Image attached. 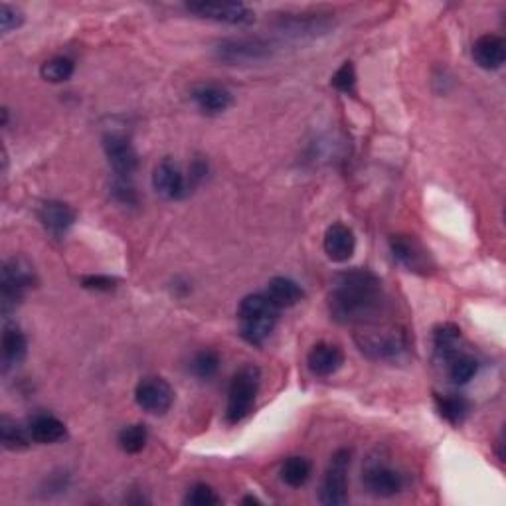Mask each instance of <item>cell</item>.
I'll use <instances>...</instances> for the list:
<instances>
[{
    "mask_svg": "<svg viewBox=\"0 0 506 506\" xmlns=\"http://www.w3.org/2000/svg\"><path fill=\"white\" fill-rule=\"evenodd\" d=\"M328 311L340 325H372L384 311L382 283L372 271L353 270L338 275L328 295Z\"/></svg>",
    "mask_w": 506,
    "mask_h": 506,
    "instance_id": "obj_1",
    "label": "cell"
},
{
    "mask_svg": "<svg viewBox=\"0 0 506 506\" xmlns=\"http://www.w3.org/2000/svg\"><path fill=\"white\" fill-rule=\"evenodd\" d=\"M239 335L253 346H261L273 333L279 319V309L265 293H255L242 299L237 307Z\"/></svg>",
    "mask_w": 506,
    "mask_h": 506,
    "instance_id": "obj_2",
    "label": "cell"
},
{
    "mask_svg": "<svg viewBox=\"0 0 506 506\" xmlns=\"http://www.w3.org/2000/svg\"><path fill=\"white\" fill-rule=\"evenodd\" d=\"M261 386V372L253 364H247L234 374L232 384L228 390V406H226V419L228 423H239L250 416V411L255 406V398L260 394Z\"/></svg>",
    "mask_w": 506,
    "mask_h": 506,
    "instance_id": "obj_3",
    "label": "cell"
},
{
    "mask_svg": "<svg viewBox=\"0 0 506 506\" xmlns=\"http://www.w3.org/2000/svg\"><path fill=\"white\" fill-rule=\"evenodd\" d=\"M34 283V268L24 257H11V260L4 261L3 273H0V307H3V315H8L18 307V303L24 299V293Z\"/></svg>",
    "mask_w": 506,
    "mask_h": 506,
    "instance_id": "obj_4",
    "label": "cell"
},
{
    "mask_svg": "<svg viewBox=\"0 0 506 506\" xmlns=\"http://www.w3.org/2000/svg\"><path fill=\"white\" fill-rule=\"evenodd\" d=\"M354 340L358 348L366 356L374 358V361H390V358H395L406 348V336H403L402 330H395L394 327H366L361 333H356Z\"/></svg>",
    "mask_w": 506,
    "mask_h": 506,
    "instance_id": "obj_5",
    "label": "cell"
},
{
    "mask_svg": "<svg viewBox=\"0 0 506 506\" xmlns=\"http://www.w3.org/2000/svg\"><path fill=\"white\" fill-rule=\"evenodd\" d=\"M348 467H351V451L338 449L330 457L323 485H320V502L328 506L348 502Z\"/></svg>",
    "mask_w": 506,
    "mask_h": 506,
    "instance_id": "obj_6",
    "label": "cell"
},
{
    "mask_svg": "<svg viewBox=\"0 0 506 506\" xmlns=\"http://www.w3.org/2000/svg\"><path fill=\"white\" fill-rule=\"evenodd\" d=\"M187 11L196 14L198 18H206V21L244 26L252 24L255 21V14L252 8H247L242 3H214V0H198V3H188Z\"/></svg>",
    "mask_w": 506,
    "mask_h": 506,
    "instance_id": "obj_7",
    "label": "cell"
},
{
    "mask_svg": "<svg viewBox=\"0 0 506 506\" xmlns=\"http://www.w3.org/2000/svg\"><path fill=\"white\" fill-rule=\"evenodd\" d=\"M214 56L229 66H237V63H253L270 58L271 50L260 38H229L216 46Z\"/></svg>",
    "mask_w": 506,
    "mask_h": 506,
    "instance_id": "obj_8",
    "label": "cell"
},
{
    "mask_svg": "<svg viewBox=\"0 0 506 506\" xmlns=\"http://www.w3.org/2000/svg\"><path fill=\"white\" fill-rule=\"evenodd\" d=\"M135 402L139 403V408L153 413V416H162V413H167L172 406L174 390L164 378L149 376V378H143L137 384Z\"/></svg>",
    "mask_w": 506,
    "mask_h": 506,
    "instance_id": "obj_9",
    "label": "cell"
},
{
    "mask_svg": "<svg viewBox=\"0 0 506 506\" xmlns=\"http://www.w3.org/2000/svg\"><path fill=\"white\" fill-rule=\"evenodd\" d=\"M362 483L370 494L388 499L403 489V475L382 461H370L362 473Z\"/></svg>",
    "mask_w": 506,
    "mask_h": 506,
    "instance_id": "obj_10",
    "label": "cell"
},
{
    "mask_svg": "<svg viewBox=\"0 0 506 506\" xmlns=\"http://www.w3.org/2000/svg\"><path fill=\"white\" fill-rule=\"evenodd\" d=\"M104 149L117 177H131L139 167V154L133 143L121 133H107L104 137Z\"/></svg>",
    "mask_w": 506,
    "mask_h": 506,
    "instance_id": "obj_11",
    "label": "cell"
},
{
    "mask_svg": "<svg viewBox=\"0 0 506 506\" xmlns=\"http://www.w3.org/2000/svg\"><path fill=\"white\" fill-rule=\"evenodd\" d=\"M153 188L162 198L180 200L187 196L188 182L177 162L172 159H162L153 170Z\"/></svg>",
    "mask_w": 506,
    "mask_h": 506,
    "instance_id": "obj_12",
    "label": "cell"
},
{
    "mask_svg": "<svg viewBox=\"0 0 506 506\" xmlns=\"http://www.w3.org/2000/svg\"><path fill=\"white\" fill-rule=\"evenodd\" d=\"M190 97L195 101L200 112L208 115H218L228 112L234 104V95L228 87L206 81V84H196L190 91Z\"/></svg>",
    "mask_w": 506,
    "mask_h": 506,
    "instance_id": "obj_13",
    "label": "cell"
},
{
    "mask_svg": "<svg viewBox=\"0 0 506 506\" xmlns=\"http://www.w3.org/2000/svg\"><path fill=\"white\" fill-rule=\"evenodd\" d=\"M343 364H344V353L340 351V346L330 343L315 344L307 356L309 370L319 376V378H328V376L336 374Z\"/></svg>",
    "mask_w": 506,
    "mask_h": 506,
    "instance_id": "obj_14",
    "label": "cell"
},
{
    "mask_svg": "<svg viewBox=\"0 0 506 506\" xmlns=\"http://www.w3.org/2000/svg\"><path fill=\"white\" fill-rule=\"evenodd\" d=\"M325 253L328 260L336 263H344L351 260L356 250V237L354 232L344 224H333L327 228L325 239H323Z\"/></svg>",
    "mask_w": 506,
    "mask_h": 506,
    "instance_id": "obj_15",
    "label": "cell"
},
{
    "mask_svg": "<svg viewBox=\"0 0 506 506\" xmlns=\"http://www.w3.org/2000/svg\"><path fill=\"white\" fill-rule=\"evenodd\" d=\"M390 247H392L394 260H398L403 268H408L410 271L427 270L429 255L419 245L418 239H413L410 236H394L390 239Z\"/></svg>",
    "mask_w": 506,
    "mask_h": 506,
    "instance_id": "obj_16",
    "label": "cell"
},
{
    "mask_svg": "<svg viewBox=\"0 0 506 506\" xmlns=\"http://www.w3.org/2000/svg\"><path fill=\"white\" fill-rule=\"evenodd\" d=\"M38 218L42 226L54 236H63L76 222V212L66 202L48 200L38 210Z\"/></svg>",
    "mask_w": 506,
    "mask_h": 506,
    "instance_id": "obj_17",
    "label": "cell"
},
{
    "mask_svg": "<svg viewBox=\"0 0 506 506\" xmlns=\"http://www.w3.org/2000/svg\"><path fill=\"white\" fill-rule=\"evenodd\" d=\"M473 60L483 70H499L506 60V42L496 34H485L473 44Z\"/></svg>",
    "mask_w": 506,
    "mask_h": 506,
    "instance_id": "obj_18",
    "label": "cell"
},
{
    "mask_svg": "<svg viewBox=\"0 0 506 506\" xmlns=\"http://www.w3.org/2000/svg\"><path fill=\"white\" fill-rule=\"evenodd\" d=\"M330 14H287L281 18L279 30L293 38H303V36H319L330 29Z\"/></svg>",
    "mask_w": 506,
    "mask_h": 506,
    "instance_id": "obj_19",
    "label": "cell"
},
{
    "mask_svg": "<svg viewBox=\"0 0 506 506\" xmlns=\"http://www.w3.org/2000/svg\"><path fill=\"white\" fill-rule=\"evenodd\" d=\"M29 434L36 444H56L66 437V426L50 413H38L29 423Z\"/></svg>",
    "mask_w": 506,
    "mask_h": 506,
    "instance_id": "obj_20",
    "label": "cell"
},
{
    "mask_svg": "<svg viewBox=\"0 0 506 506\" xmlns=\"http://www.w3.org/2000/svg\"><path fill=\"white\" fill-rule=\"evenodd\" d=\"M265 295L271 299V303L278 309H289L295 307L303 299V289L297 281L289 278H273L268 283V293H265Z\"/></svg>",
    "mask_w": 506,
    "mask_h": 506,
    "instance_id": "obj_21",
    "label": "cell"
},
{
    "mask_svg": "<svg viewBox=\"0 0 506 506\" xmlns=\"http://www.w3.org/2000/svg\"><path fill=\"white\" fill-rule=\"evenodd\" d=\"M29 351V343L21 328L16 325H6L3 330V364L4 370L11 366L21 364Z\"/></svg>",
    "mask_w": 506,
    "mask_h": 506,
    "instance_id": "obj_22",
    "label": "cell"
},
{
    "mask_svg": "<svg viewBox=\"0 0 506 506\" xmlns=\"http://www.w3.org/2000/svg\"><path fill=\"white\" fill-rule=\"evenodd\" d=\"M459 340H461V328L457 325L445 323L434 330V346L439 361L447 362L459 353Z\"/></svg>",
    "mask_w": 506,
    "mask_h": 506,
    "instance_id": "obj_23",
    "label": "cell"
},
{
    "mask_svg": "<svg viewBox=\"0 0 506 506\" xmlns=\"http://www.w3.org/2000/svg\"><path fill=\"white\" fill-rule=\"evenodd\" d=\"M311 475L312 465L305 457H289L285 459V463L281 465V481L293 486V489H299V486L307 485Z\"/></svg>",
    "mask_w": 506,
    "mask_h": 506,
    "instance_id": "obj_24",
    "label": "cell"
},
{
    "mask_svg": "<svg viewBox=\"0 0 506 506\" xmlns=\"http://www.w3.org/2000/svg\"><path fill=\"white\" fill-rule=\"evenodd\" d=\"M447 364V376L449 380L457 384V386H463L467 382H471L475 378V374L478 370V362L471 354H455L451 361L445 362Z\"/></svg>",
    "mask_w": 506,
    "mask_h": 506,
    "instance_id": "obj_25",
    "label": "cell"
},
{
    "mask_svg": "<svg viewBox=\"0 0 506 506\" xmlns=\"http://www.w3.org/2000/svg\"><path fill=\"white\" fill-rule=\"evenodd\" d=\"M435 402L441 418L447 419L449 423H453V426L463 423L465 418L469 416V410H471L469 402L461 398V395H437Z\"/></svg>",
    "mask_w": 506,
    "mask_h": 506,
    "instance_id": "obj_26",
    "label": "cell"
},
{
    "mask_svg": "<svg viewBox=\"0 0 506 506\" xmlns=\"http://www.w3.org/2000/svg\"><path fill=\"white\" fill-rule=\"evenodd\" d=\"M30 434H26L24 427L18 426L16 421L11 418L0 419V441H3V447L8 451H22L29 447L30 444Z\"/></svg>",
    "mask_w": 506,
    "mask_h": 506,
    "instance_id": "obj_27",
    "label": "cell"
},
{
    "mask_svg": "<svg viewBox=\"0 0 506 506\" xmlns=\"http://www.w3.org/2000/svg\"><path fill=\"white\" fill-rule=\"evenodd\" d=\"M73 71H76V63L68 56H56L50 58L48 62L42 63V78L50 84H62V81H68Z\"/></svg>",
    "mask_w": 506,
    "mask_h": 506,
    "instance_id": "obj_28",
    "label": "cell"
},
{
    "mask_svg": "<svg viewBox=\"0 0 506 506\" xmlns=\"http://www.w3.org/2000/svg\"><path fill=\"white\" fill-rule=\"evenodd\" d=\"M146 439H149V434H146V427L141 423H133V426H127L119 431V447L129 455L141 453L146 445Z\"/></svg>",
    "mask_w": 506,
    "mask_h": 506,
    "instance_id": "obj_29",
    "label": "cell"
},
{
    "mask_svg": "<svg viewBox=\"0 0 506 506\" xmlns=\"http://www.w3.org/2000/svg\"><path fill=\"white\" fill-rule=\"evenodd\" d=\"M192 374L196 376L200 380H210L214 378L216 372L220 370V354L216 351H210V348H204L195 354L190 362Z\"/></svg>",
    "mask_w": 506,
    "mask_h": 506,
    "instance_id": "obj_30",
    "label": "cell"
},
{
    "mask_svg": "<svg viewBox=\"0 0 506 506\" xmlns=\"http://www.w3.org/2000/svg\"><path fill=\"white\" fill-rule=\"evenodd\" d=\"M184 502L190 504V506H216V504H220V496L216 494V491L212 489L210 485L198 483L188 491Z\"/></svg>",
    "mask_w": 506,
    "mask_h": 506,
    "instance_id": "obj_31",
    "label": "cell"
},
{
    "mask_svg": "<svg viewBox=\"0 0 506 506\" xmlns=\"http://www.w3.org/2000/svg\"><path fill=\"white\" fill-rule=\"evenodd\" d=\"M330 84H333L338 91H343V94H351L356 86V71L353 62H344L343 66L336 70L333 79H330Z\"/></svg>",
    "mask_w": 506,
    "mask_h": 506,
    "instance_id": "obj_32",
    "label": "cell"
},
{
    "mask_svg": "<svg viewBox=\"0 0 506 506\" xmlns=\"http://www.w3.org/2000/svg\"><path fill=\"white\" fill-rule=\"evenodd\" d=\"M22 22H24V14L18 11L16 6L3 3V6H0V29H3V32L8 34L16 29H21Z\"/></svg>",
    "mask_w": 506,
    "mask_h": 506,
    "instance_id": "obj_33",
    "label": "cell"
},
{
    "mask_svg": "<svg viewBox=\"0 0 506 506\" xmlns=\"http://www.w3.org/2000/svg\"><path fill=\"white\" fill-rule=\"evenodd\" d=\"M113 195L119 202H123V204H135L137 192L131 182V177H117L113 182Z\"/></svg>",
    "mask_w": 506,
    "mask_h": 506,
    "instance_id": "obj_34",
    "label": "cell"
},
{
    "mask_svg": "<svg viewBox=\"0 0 506 506\" xmlns=\"http://www.w3.org/2000/svg\"><path fill=\"white\" fill-rule=\"evenodd\" d=\"M81 285L91 291H112L115 287V279L107 278V275H87L81 279Z\"/></svg>",
    "mask_w": 506,
    "mask_h": 506,
    "instance_id": "obj_35",
    "label": "cell"
},
{
    "mask_svg": "<svg viewBox=\"0 0 506 506\" xmlns=\"http://www.w3.org/2000/svg\"><path fill=\"white\" fill-rule=\"evenodd\" d=\"M244 504H260V501L253 499V496H247V499H244Z\"/></svg>",
    "mask_w": 506,
    "mask_h": 506,
    "instance_id": "obj_36",
    "label": "cell"
}]
</instances>
